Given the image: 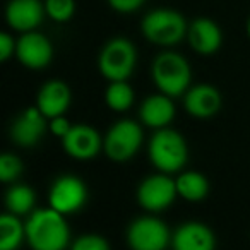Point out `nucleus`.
<instances>
[{
  "mask_svg": "<svg viewBox=\"0 0 250 250\" xmlns=\"http://www.w3.org/2000/svg\"><path fill=\"white\" fill-rule=\"evenodd\" d=\"M22 171V163L16 154L5 153L0 158V180L4 184H12L19 178Z\"/></svg>",
  "mask_w": 250,
  "mask_h": 250,
  "instance_id": "obj_24",
  "label": "nucleus"
},
{
  "mask_svg": "<svg viewBox=\"0 0 250 250\" xmlns=\"http://www.w3.org/2000/svg\"><path fill=\"white\" fill-rule=\"evenodd\" d=\"M136 94L127 81H111L104 91V103L113 111H127L134 104Z\"/></svg>",
  "mask_w": 250,
  "mask_h": 250,
  "instance_id": "obj_22",
  "label": "nucleus"
},
{
  "mask_svg": "<svg viewBox=\"0 0 250 250\" xmlns=\"http://www.w3.org/2000/svg\"><path fill=\"white\" fill-rule=\"evenodd\" d=\"M187 40L199 55H212L223 45V31L212 19L197 18L188 24Z\"/></svg>",
  "mask_w": 250,
  "mask_h": 250,
  "instance_id": "obj_15",
  "label": "nucleus"
},
{
  "mask_svg": "<svg viewBox=\"0 0 250 250\" xmlns=\"http://www.w3.org/2000/svg\"><path fill=\"white\" fill-rule=\"evenodd\" d=\"M70 247H72L74 250H108L110 249V243H108L101 235H96V233H86V235L77 236Z\"/></svg>",
  "mask_w": 250,
  "mask_h": 250,
  "instance_id": "obj_25",
  "label": "nucleus"
},
{
  "mask_svg": "<svg viewBox=\"0 0 250 250\" xmlns=\"http://www.w3.org/2000/svg\"><path fill=\"white\" fill-rule=\"evenodd\" d=\"M144 38L158 46H175L187 36L188 24L180 12L173 9H154L141 22Z\"/></svg>",
  "mask_w": 250,
  "mask_h": 250,
  "instance_id": "obj_4",
  "label": "nucleus"
},
{
  "mask_svg": "<svg viewBox=\"0 0 250 250\" xmlns=\"http://www.w3.org/2000/svg\"><path fill=\"white\" fill-rule=\"evenodd\" d=\"M70 127H72V124L67 120L65 115H59V117H53L48 120V130L53 134V136L60 137V139L69 132Z\"/></svg>",
  "mask_w": 250,
  "mask_h": 250,
  "instance_id": "obj_27",
  "label": "nucleus"
},
{
  "mask_svg": "<svg viewBox=\"0 0 250 250\" xmlns=\"http://www.w3.org/2000/svg\"><path fill=\"white\" fill-rule=\"evenodd\" d=\"M26 240L35 250H62L69 245L70 228L53 208L35 209L26 221Z\"/></svg>",
  "mask_w": 250,
  "mask_h": 250,
  "instance_id": "obj_1",
  "label": "nucleus"
},
{
  "mask_svg": "<svg viewBox=\"0 0 250 250\" xmlns=\"http://www.w3.org/2000/svg\"><path fill=\"white\" fill-rule=\"evenodd\" d=\"M144 134L141 125L129 118L115 122L103 137V151L111 161L125 163L132 160L143 144Z\"/></svg>",
  "mask_w": 250,
  "mask_h": 250,
  "instance_id": "obj_6",
  "label": "nucleus"
},
{
  "mask_svg": "<svg viewBox=\"0 0 250 250\" xmlns=\"http://www.w3.org/2000/svg\"><path fill=\"white\" fill-rule=\"evenodd\" d=\"M45 11L52 21L63 24L76 14V0H45Z\"/></svg>",
  "mask_w": 250,
  "mask_h": 250,
  "instance_id": "obj_23",
  "label": "nucleus"
},
{
  "mask_svg": "<svg viewBox=\"0 0 250 250\" xmlns=\"http://www.w3.org/2000/svg\"><path fill=\"white\" fill-rule=\"evenodd\" d=\"M16 46H18V42L9 33H2L0 35V60L7 62L12 55H16Z\"/></svg>",
  "mask_w": 250,
  "mask_h": 250,
  "instance_id": "obj_28",
  "label": "nucleus"
},
{
  "mask_svg": "<svg viewBox=\"0 0 250 250\" xmlns=\"http://www.w3.org/2000/svg\"><path fill=\"white\" fill-rule=\"evenodd\" d=\"M16 57L31 70L45 69L53 60V45L45 35L38 31H26L18 40Z\"/></svg>",
  "mask_w": 250,
  "mask_h": 250,
  "instance_id": "obj_11",
  "label": "nucleus"
},
{
  "mask_svg": "<svg viewBox=\"0 0 250 250\" xmlns=\"http://www.w3.org/2000/svg\"><path fill=\"white\" fill-rule=\"evenodd\" d=\"M62 147L67 156L77 161H89L103 149V139L91 125L77 124L62 137Z\"/></svg>",
  "mask_w": 250,
  "mask_h": 250,
  "instance_id": "obj_10",
  "label": "nucleus"
},
{
  "mask_svg": "<svg viewBox=\"0 0 250 250\" xmlns=\"http://www.w3.org/2000/svg\"><path fill=\"white\" fill-rule=\"evenodd\" d=\"M127 242L134 250H163L171 242V233L160 218L141 216L127 228Z\"/></svg>",
  "mask_w": 250,
  "mask_h": 250,
  "instance_id": "obj_8",
  "label": "nucleus"
},
{
  "mask_svg": "<svg viewBox=\"0 0 250 250\" xmlns=\"http://www.w3.org/2000/svg\"><path fill=\"white\" fill-rule=\"evenodd\" d=\"M139 118L149 129L158 130L168 127L175 118L173 98L163 93L147 96L139 106Z\"/></svg>",
  "mask_w": 250,
  "mask_h": 250,
  "instance_id": "obj_18",
  "label": "nucleus"
},
{
  "mask_svg": "<svg viewBox=\"0 0 250 250\" xmlns=\"http://www.w3.org/2000/svg\"><path fill=\"white\" fill-rule=\"evenodd\" d=\"M70 101H72L70 87L63 81L53 79L43 84L42 89L38 91L36 106L50 120L59 115H65V111L70 106Z\"/></svg>",
  "mask_w": 250,
  "mask_h": 250,
  "instance_id": "obj_17",
  "label": "nucleus"
},
{
  "mask_svg": "<svg viewBox=\"0 0 250 250\" xmlns=\"http://www.w3.org/2000/svg\"><path fill=\"white\" fill-rule=\"evenodd\" d=\"M147 153L153 167L168 175L182 171L188 161V146L184 136L168 127L154 130Z\"/></svg>",
  "mask_w": 250,
  "mask_h": 250,
  "instance_id": "obj_2",
  "label": "nucleus"
},
{
  "mask_svg": "<svg viewBox=\"0 0 250 250\" xmlns=\"http://www.w3.org/2000/svg\"><path fill=\"white\" fill-rule=\"evenodd\" d=\"M223 96L212 84H195L187 89L184 96V108L190 117L206 120L219 113Z\"/></svg>",
  "mask_w": 250,
  "mask_h": 250,
  "instance_id": "obj_13",
  "label": "nucleus"
},
{
  "mask_svg": "<svg viewBox=\"0 0 250 250\" xmlns=\"http://www.w3.org/2000/svg\"><path fill=\"white\" fill-rule=\"evenodd\" d=\"M48 118L40 111L38 106L26 108L21 115L16 117L11 125V137L18 146L33 147L43 139L48 130Z\"/></svg>",
  "mask_w": 250,
  "mask_h": 250,
  "instance_id": "obj_12",
  "label": "nucleus"
},
{
  "mask_svg": "<svg viewBox=\"0 0 250 250\" xmlns=\"http://www.w3.org/2000/svg\"><path fill=\"white\" fill-rule=\"evenodd\" d=\"M46 16L42 0H11L5 9L7 24L14 31H35Z\"/></svg>",
  "mask_w": 250,
  "mask_h": 250,
  "instance_id": "obj_14",
  "label": "nucleus"
},
{
  "mask_svg": "<svg viewBox=\"0 0 250 250\" xmlns=\"http://www.w3.org/2000/svg\"><path fill=\"white\" fill-rule=\"evenodd\" d=\"M151 76L158 91L177 98L187 93L192 83V69L185 57L177 52H163L154 59Z\"/></svg>",
  "mask_w": 250,
  "mask_h": 250,
  "instance_id": "obj_3",
  "label": "nucleus"
},
{
  "mask_svg": "<svg viewBox=\"0 0 250 250\" xmlns=\"http://www.w3.org/2000/svg\"><path fill=\"white\" fill-rule=\"evenodd\" d=\"M137 63V50L127 38H113L103 46L98 57V69L101 76L111 81H127L132 76Z\"/></svg>",
  "mask_w": 250,
  "mask_h": 250,
  "instance_id": "obj_5",
  "label": "nucleus"
},
{
  "mask_svg": "<svg viewBox=\"0 0 250 250\" xmlns=\"http://www.w3.org/2000/svg\"><path fill=\"white\" fill-rule=\"evenodd\" d=\"M87 187L76 175H62L55 178L48 190V204L63 216L76 214L86 206Z\"/></svg>",
  "mask_w": 250,
  "mask_h": 250,
  "instance_id": "obj_9",
  "label": "nucleus"
},
{
  "mask_svg": "<svg viewBox=\"0 0 250 250\" xmlns=\"http://www.w3.org/2000/svg\"><path fill=\"white\" fill-rule=\"evenodd\" d=\"M144 2L146 0H108V5L122 14H130V12H136L137 9L143 7Z\"/></svg>",
  "mask_w": 250,
  "mask_h": 250,
  "instance_id": "obj_26",
  "label": "nucleus"
},
{
  "mask_svg": "<svg viewBox=\"0 0 250 250\" xmlns=\"http://www.w3.org/2000/svg\"><path fill=\"white\" fill-rule=\"evenodd\" d=\"M21 216L4 212L0 216V249L14 250L26 240V225L21 223Z\"/></svg>",
  "mask_w": 250,
  "mask_h": 250,
  "instance_id": "obj_21",
  "label": "nucleus"
},
{
  "mask_svg": "<svg viewBox=\"0 0 250 250\" xmlns=\"http://www.w3.org/2000/svg\"><path fill=\"white\" fill-rule=\"evenodd\" d=\"M178 197L177 182L168 173H154L146 177L137 187V202L147 212L167 211Z\"/></svg>",
  "mask_w": 250,
  "mask_h": 250,
  "instance_id": "obj_7",
  "label": "nucleus"
},
{
  "mask_svg": "<svg viewBox=\"0 0 250 250\" xmlns=\"http://www.w3.org/2000/svg\"><path fill=\"white\" fill-rule=\"evenodd\" d=\"M247 35H249V38H250V18H249V22H247Z\"/></svg>",
  "mask_w": 250,
  "mask_h": 250,
  "instance_id": "obj_29",
  "label": "nucleus"
},
{
  "mask_svg": "<svg viewBox=\"0 0 250 250\" xmlns=\"http://www.w3.org/2000/svg\"><path fill=\"white\" fill-rule=\"evenodd\" d=\"M171 245L177 250H212L216 247V236L209 226L199 221H187L175 229Z\"/></svg>",
  "mask_w": 250,
  "mask_h": 250,
  "instance_id": "obj_16",
  "label": "nucleus"
},
{
  "mask_svg": "<svg viewBox=\"0 0 250 250\" xmlns=\"http://www.w3.org/2000/svg\"><path fill=\"white\" fill-rule=\"evenodd\" d=\"M36 194L29 185L14 184L5 194V208L18 216H29L35 211Z\"/></svg>",
  "mask_w": 250,
  "mask_h": 250,
  "instance_id": "obj_20",
  "label": "nucleus"
},
{
  "mask_svg": "<svg viewBox=\"0 0 250 250\" xmlns=\"http://www.w3.org/2000/svg\"><path fill=\"white\" fill-rule=\"evenodd\" d=\"M175 182L178 197L187 202H201L209 195V180L199 171H182Z\"/></svg>",
  "mask_w": 250,
  "mask_h": 250,
  "instance_id": "obj_19",
  "label": "nucleus"
}]
</instances>
